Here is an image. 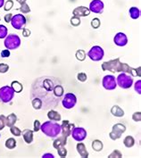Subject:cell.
Masks as SVG:
<instances>
[{"label": "cell", "instance_id": "cell-1", "mask_svg": "<svg viewBox=\"0 0 141 158\" xmlns=\"http://www.w3.org/2000/svg\"><path fill=\"white\" fill-rule=\"evenodd\" d=\"M64 90L61 81L56 77L43 76L34 81L31 89V98H38L42 101V108L57 106L64 97Z\"/></svg>", "mask_w": 141, "mask_h": 158}, {"label": "cell", "instance_id": "cell-2", "mask_svg": "<svg viewBox=\"0 0 141 158\" xmlns=\"http://www.w3.org/2000/svg\"><path fill=\"white\" fill-rule=\"evenodd\" d=\"M102 70L112 72V73H129L131 76H138V77H140L141 75L140 67H139L138 69H134L132 67L129 66L127 64L122 63L119 57L103 63Z\"/></svg>", "mask_w": 141, "mask_h": 158}, {"label": "cell", "instance_id": "cell-3", "mask_svg": "<svg viewBox=\"0 0 141 158\" xmlns=\"http://www.w3.org/2000/svg\"><path fill=\"white\" fill-rule=\"evenodd\" d=\"M40 131L46 136L55 139L61 134V125L58 124V123L49 120L48 122H45L43 124H41Z\"/></svg>", "mask_w": 141, "mask_h": 158}, {"label": "cell", "instance_id": "cell-4", "mask_svg": "<svg viewBox=\"0 0 141 158\" xmlns=\"http://www.w3.org/2000/svg\"><path fill=\"white\" fill-rule=\"evenodd\" d=\"M4 43L6 49H17L21 46V39L17 34L11 33L6 37Z\"/></svg>", "mask_w": 141, "mask_h": 158}, {"label": "cell", "instance_id": "cell-5", "mask_svg": "<svg viewBox=\"0 0 141 158\" xmlns=\"http://www.w3.org/2000/svg\"><path fill=\"white\" fill-rule=\"evenodd\" d=\"M116 83L122 89H130L133 84L132 76L125 73H122L116 78Z\"/></svg>", "mask_w": 141, "mask_h": 158}, {"label": "cell", "instance_id": "cell-6", "mask_svg": "<svg viewBox=\"0 0 141 158\" xmlns=\"http://www.w3.org/2000/svg\"><path fill=\"white\" fill-rule=\"evenodd\" d=\"M66 142L67 139L64 138L63 136H61L57 139H56L54 143H53V147L57 150L60 157H66L67 150L65 148Z\"/></svg>", "mask_w": 141, "mask_h": 158}, {"label": "cell", "instance_id": "cell-7", "mask_svg": "<svg viewBox=\"0 0 141 158\" xmlns=\"http://www.w3.org/2000/svg\"><path fill=\"white\" fill-rule=\"evenodd\" d=\"M14 89L10 86H4L0 89V101L2 103H10L15 97Z\"/></svg>", "mask_w": 141, "mask_h": 158}, {"label": "cell", "instance_id": "cell-8", "mask_svg": "<svg viewBox=\"0 0 141 158\" xmlns=\"http://www.w3.org/2000/svg\"><path fill=\"white\" fill-rule=\"evenodd\" d=\"M105 56V51L99 46H94L88 52V56L94 62H98L102 60Z\"/></svg>", "mask_w": 141, "mask_h": 158}, {"label": "cell", "instance_id": "cell-9", "mask_svg": "<svg viewBox=\"0 0 141 158\" xmlns=\"http://www.w3.org/2000/svg\"><path fill=\"white\" fill-rule=\"evenodd\" d=\"M61 102L65 109H72L77 104V98L73 93H66L65 95H64Z\"/></svg>", "mask_w": 141, "mask_h": 158}, {"label": "cell", "instance_id": "cell-10", "mask_svg": "<svg viewBox=\"0 0 141 158\" xmlns=\"http://www.w3.org/2000/svg\"><path fill=\"white\" fill-rule=\"evenodd\" d=\"M126 131V126L122 123H116L113 126L112 131L109 134V137L112 140H117L121 139L122 135Z\"/></svg>", "mask_w": 141, "mask_h": 158}, {"label": "cell", "instance_id": "cell-11", "mask_svg": "<svg viewBox=\"0 0 141 158\" xmlns=\"http://www.w3.org/2000/svg\"><path fill=\"white\" fill-rule=\"evenodd\" d=\"M11 24L16 30H22L26 25V18L22 14L13 15V18L11 20Z\"/></svg>", "mask_w": 141, "mask_h": 158}, {"label": "cell", "instance_id": "cell-12", "mask_svg": "<svg viewBox=\"0 0 141 158\" xmlns=\"http://www.w3.org/2000/svg\"><path fill=\"white\" fill-rule=\"evenodd\" d=\"M103 87L107 90H114L117 87L116 79L114 75H106L102 81Z\"/></svg>", "mask_w": 141, "mask_h": 158}, {"label": "cell", "instance_id": "cell-13", "mask_svg": "<svg viewBox=\"0 0 141 158\" xmlns=\"http://www.w3.org/2000/svg\"><path fill=\"white\" fill-rule=\"evenodd\" d=\"M71 136L73 137V139L74 140H76V141L81 142L87 138L88 133H87V131L84 128H81V127H74V129L72 131Z\"/></svg>", "mask_w": 141, "mask_h": 158}, {"label": "cell", "instance_id": "cell-14", "mask_svg": "<svg viewBox=\"0 0 141 158\" xmlns=\"http://www.w3.org/2000/svg\"><path fill=\"white\" fill-rule=\"evenodd\" d=\"M74 124L71 123L68 120H64L63 121L62 125H61V134L64 138L67 139L68 137L71 136L73 130L74 129Z\"/></svg>", "mask_w": 141, "mask_h": 158}, {"label": "cell", "instance_id": "cell-15", "mask_svg": "<svg viewBox=\"0 0 141 158\" xmlns=\"http://www.w3.org/2000/svg\"><path fill=\"white\" fill-rule=\"evenodd\" d=\"M104 8H105V5L103 1L101 0H92L89 7L90 12H93L95 14H99V15L103 14Z\"/></svg>", "mask_w": 141, "mask_h": 158}, {"label": "cell", "instance_id": "cell-16", "mask_svg": "<svg viewBox=\"0 0 141 158\" xmlns=\"http://www.w3.org/2000/svg\"><path fill=\"white\" fill-rule=\"evenodd\" d=\"M114 42L118 47H124L128 43V38L126 34L122 32H118L114 38Z\"/></svg>", "mask_w": 141, "mask_h": 158}, {"label": "cell", "instance_id": "cell-17", "mask_svg": "<svg viewBox=\"0 0 141 158\" xmlns=\"http://www.w3.org/2000/svg\"><path fill=\"white\" fill-rule=\"evenodd\" d=\"M73 16L80 17V18L86 17L90 15V11L86 6H78L73 11Z\"/></svg>", "mask_w": 141, "mask_h": 158}, {"label": "cell", "instance_id": "cell-18", "mask_svg": "<svg viewBox=\"0 0 141 158\" xmlns=\"http://www.w3.org/2000/svg\"><path fill=\"white\" fill-rule=\"evenodd\" d=\"M22 134H23V138L24 141L27 144H31L32 143V141H33V131L26 129L22 132Z\"/></svg>", "mask_w": 141, "mask_h": 158}, {"label": "cell", "instance_id": "cell-19", "mask_svg": "<svg viewBox=\"0 0 141 158\" xmlns=\"http://www.w3.org/2000/svg\"><path fill=\"white\" fill-rule=\"evenodd\" d=\"M76 149L77 152L79 153V155L81 156V157H89V152L87 151V148L85 147V145L83 143H78L77 146H76Z\"/></svg>", "mask_w": 141, "mask_h": 158}, {"label": "cell", "instance_id": "cell-20", "mask_svg": "<svg viewBox=\"0 0 141 158\" xmlns=\"http://www.w3.org/2000/svg\"><path fill=\"white\" fill-rule=\"evenodd\" d=\"M48 117L50 121H53V122H60L62 117L61 114H59L58 112L55 111V110H50L49 112L48 113Z\"/></svg>", "mask_w": 141, "mask_h": 158}, {"label": "cell", "instance_id": "cell-21", "mask_svg": "<svg viewBox=\"0 0 141 158\" xmlns=\"http://www.w3.org/2000/svg\"><path fill=\"white\" fill-rule=\"evenodd\" d=\"M17 122V116L15 114L12 113L11 114H9L8 116L6 117V126H7L9 128H11L12 126L15 124Z\"/></svg>", "mask_w": 141, "mask_h": 158}, {"label": "cell", "instance_id": "cell-22", "mask_svg": "<svg viewBox=\"0 0 141 158\" xmlns=\"http://www.w3.org/2000/svg\"><path fill=\"white\" fill-rule=\"evenodd\" d=\"M111 113L114 116L116 117H122L124 115V111L119 106H114L111 109Z\"/></svg>", "mask_w": 141, "mask_h": 158}, {"label": "cell", "instance_id": "cell-23", "mask_svg": "<svg viewBox=\"0 0 141 158\" xmlns=\"http://www.w3.org/2000/svg\"><path fill=\"white\" fill-rule=\"evenodd\" d=\"M129 13H130V16L131 17L132 19H134V20L139 19V16H140V11H139V9L138 8V7H136V6L131 7Z\"/></svg>", "mask_w": 141, "mask_h": 158}, {"label": "cell", "instance_id": "cell-24", "mask_svg": "<svg viewBox=\"0 0 141 158\" xmlns=\"http://www.w3.org/2000/svg\"><path fill=\"white\" fill-rule=\"evenodd\" d=\"M123 144L126 148H132L133 146L135 145V139L132 136H127L123 140Z\"/></svg>", "mask_w": 141, "mask_h": 158}, {"label": "cell", "instance_id": "cell-25", "mask_svg": "<svg viewBox=\"0 0 141 158\" xmlns=\"http://www.w3.org/2000/svg\"><path fill=\"white\" fill-rule=\"evenodd\" d=\"M11 88L14 89V91L15 93H20V92L23 91V84L20 83L19 81H13L12 84H11Z\"/></svg>", "mask_w": 141, "mask_h": 158}, {"label": "cell", "instance_id": "cell-26", "mask_svg": "<svg viewBox=\"0 0 141 158\" xmlns=\"http://www.w3.org/2000/svg\"><path fill=\"white\" fill-rule=\"evenodd\" d=\"M16 143L17 142L15 141V139L14 138H10L8 139H6L5 146H6V148H8V149H14V148H16Z\"/></svg>", "mask_w": 141, "mask_h": 158}, {"label": "cell", "instance_id": "cell-27", "mask_svg": "<svg viewBox=\"0 0 141 158\" xmlns=\"http://www.w3.org/2000/svg\"><path fill=\"white\" fill-rule=\"evenodd\" d=\"M31 104H32V106H33L34 109H36V110H40V109H42L43 104H42V101L39 98H32L31 99Z\"/></svg>", "mask_w": 141, "mask_h": 158}, {"label": "cell", "instance_id": "cell-28", "mask_svg": "<svg viewBox=\"0 0 141 158\" xmlns=\"http://www.w3.org/2000/svg\"><path fill=\"white\" fill-rule=\"evenodd\" d=\"M103 143L101 140H98V139H96L94 141L92 142V148L97 151V152H99L101 150L103 149Z\"/></svg>", "mask_w": 141, "mask_h": 158}, {"label": "cell", "instance_id": "cell-29", "mask_svg": "<svg viewBox=\"0 0 141 158\" xmlns=\"http://www.w3.org/2000/svg\"><path fill=\"white\" fill-rule=\"evenodd\" d=\"M76 58L79 61H84L86 58V52L83 49H79L76 52Z\"/></svg>", "mask_w": 141, "mask_h": 158}, {"label": "cell", "instance_id": "cell-30", "mask_svg": "<svg viewBox=\"0 0 141 158\" xmlns=\"http://www.w3.org/2000/svg\"><path fill=\"white\" fill-rule=\"evenodd\" d=\"M7 28L3 24H0V39H6L7 36Z\"/></svg>", "mask_w": 141, "mask_h": 158}, {"label": "cell", "instance_id": "cell-31", "mask_svg": "<svg viewBox=\"0 0 141 158\" xmlns=\"http://www.w3.org/2000/svg\"><path fill=\"white\" fill-rule=\"evenodd\" d=\"M10 131H11V133L13 134L14 136H15V137H20L22 135V131L18 127H15V125L10 128Z\"/></svg>", "mask_w": 141, "mask_h": 158}, {"label": "cell", "instance_id": "cell-32", "mask_svg": "<svg viewBox=\"0 0 141 158\" xmlns=\"http://www.w3.org/2000/svg\"><path fill=\"white\" fill-rule=\"evenodd\" d=\"M19 10L23 13V14H28L31 12V8L29 6V5L27 3H24L23 5H21V7L19 8Z\"/></svg>", "mask_w": 141, "mask_h": 158}, {"label": "cell", "instance_id": "cell-33", "mask_svg": "<svg viewBox=\"0 0 141 158\" xmlns=\"http://www.w3.org/2000/svg\"><path fill=\"white\" fill-rule=\"evenodd\" d=\"M71 24L73 26H75V27L79 26L81 24V18L77 16H73L71 19Z\"/></svg>", "mask_w": 141, "mask_h": 158}, {"label": "cell", "instance_id": "cell-34", "mask_svg": "<svg viewBox=\"0 0 141 158\" xmlns=\"http://www.w3.org/2000/svg\"><path fill=\"white\" fill-rule=\"evenodd\" d=\"M100 24H101V22L98 18H94L91 21V26L94 29H98L100 27Z\"/></svg>", "mask_w": 141, "mask_h": 158}, {"label": "cell", "instance_id": "cell-35", "mask_svg": "<svg viewBox=\"0 0 141 158\" xmlns=\"http://www.w3.org/2000/svg\"><path fill=\"white\" fill-rule=\"evenodd\" d=\"M9 70V65L6 64H0V73H7Z\"/></svg>", "mask_w": 141, "mask_h": 158}, {"label": "cell", "instance_id": "cell-36", "mask_svg": "<svg viewBox=\"0 0 141 158\" xmlns=\"http://www.w3.org/2000/svg\"><path fill=\"white\" fill-rule=\"evenodd\" d=\"M77 79H78V81H81V82H84V81H87L88 76H87L86 73H80L79 74L77 75Z\"/></svg>", "mask_w": 141, "mask_h": 158}, {"label": "cell", "instance_id": "cell-37", "mask_svg": "<svg viewBox=\"0 0 141 158\" xmlns=\"http://www.w3.org/2000/svg\"><path fill=\"white\" fill-rule=\"evenodd\" d=\"M4 6H5V11H9L14 6V1L13 0H8L6 3H5Z\"/></svg>", "mask_w": 141, "mask_h": 158}, {"label": "cell", "instance_id": "cell-38", "mask_svg": "<svg viewBox=\"0 0 141 158\" xmlns=\"http://www.w3.org/2000/svg\"><path fill=\"white\" fill-rule=\"evenodd\" d=\"M6 127V116L1 114L0 115V131H2Z\"/></svg>", "mask_w": 141, "mask_h": 158}, {"label": "cell", "instance_id": "cell-39", "mask_svg": "<svg viewBox=\"0 0 141 158\" xmlns=\"http://www.w3.org/2000/svg\"><path fill=\"white\" fill-rule=\"evenodd\" d=\"M135 90L137 91L138 94H141V81L139 80L136 83H135Z\"/></svg>", "mask_w": 141, "mask_h": 158}, {"label": "cell", "instance_id": "cell-40", "mask_svg": "<svg viewBox=\"0 0 141 158\" xmlns=\"http://www.w3.org/2000/svg\"><path fill=\"white\" fill-rule=\"evenodd\" d=\"M34 131H39V130H40V122L39 121V120H35L34 121Z\"/></svg>", "mask_w": 141, "mask_h": 158}, {"label": "cell", "instance_id": "cell-41", "mask_svg": "<svg viewBox=\"0 0 141 158\" xmlns=\"http://www.w3.org/2000/svg\"><path fill=\"white\" fill-rule=\"evenodd\" d=\"M109 157H122V153L119 150H114V152L109 156Z\"/></svg>", "mask_w": 141, "mask_h": 158}, {"label": "cell", "instance_id": "cell-42", "mask_svg": "<svg viewBox=\"0 0 141 158\" xmlns=\"http://www.w3.org/2000/svg\"><path fill=\"white\" fill-rule=\"evenodd\" d=\"M10 55H11V53H10V50L9 49H5L1 51V56H2L3 58L9 57V56H10Z\"/></svg>", "mask_w": 141, "mask_h": 158}, {"label": "cell", "instance_id": "cell-43", "mask_svg": "<svg viewBox=\"0 0 141 158\" xmlns=\"http://www.w3.org/2000/svg\"><path fill=\"white\" fill-rule=\"evenodd\" d=\"M132 119L135 122H140L141 120V114L140 112L138 113H134V114L132 115Z\"/></svg>", "mask_w": 141, "mask_h": 158}, {"label": "cell", "instance_id": "cell-44", "mask_svg": "<svg viewBox=\"0 0 141 158\" xmlns=\"http://www.w3.org/2000/svg\"><path fill=\"white\" fill-rule=\"evenodd\" d=\"M12 18H13V15L12 14H7V15H6L5 17H4V19H5V22L6 23H11V20H12Z\"/></svg>", "mask_w": 141, "mask_h": 158}, {"label": "cell", "instance_id": "cell-45", "mask_svg": "<svg viewBox=\"0 0 141 158\" xmlns=\"http://www.w3.org/2000/svg\"><path fill=\"white\" fill-rule=\"evenodd\" d=\"M31 31H30L29 29H24V28H23V37L28 38V37L31 36Z\"/></svg>", "mask_w": 141, "mask_h": 158}, {"label": "cell", "instance_id": "cell-46", "mask_svg": "<svg viewBox=\"0 0 141 158\" xmlns=\"http://www.w3.org/2000/svg\"><path fill=\"white\" fill-rule=\"evenodd\" d=\"M42 157L43 158H54V155H52V154H44L43 156H42Z\"/></svg>", "mask_w": 141, "mask_h": 158}, {"label": "cell", "instance_id": "cell-47", "mask_svg": "<svg viewBox=\"0 0 141 158\" xmlns=\"http://www.w3.org/2000/svg\"><path fill=\"white\" fill-rule=\"evenodd\" d=\"M17 2L20 4V5H23V4H24V3H26V1L27 0H16Z\"/></svg>", "mask_w": 141, "mask_h": 158}, {"label": "cell", "instance_id": "cell-48", "mask_svg": "<svg viewBox=\"0 0 141 158\" xmlns=\"http://www.w3.org/2000/svg\"><path fill=\"white\" fill-rule=\"evenodd\" d=\"M4 5H5V0H0V8L3 7Z\"/></svg>", "mask_w": 141, "mask_h": 158}, {"label": "cell", "instance_id": "cell-49", "mask_svg": "<svg viewBox=\"0 0 141 158\" xmlns=\"http://www.w3.org/2000/svg\"><path fill=\"white\" fill-rule=\"evenodd\" d=\"M0 137H1V135H0Z\"/></svg>", "mask_w": 141, "mask_h": 158}, {"label": "cell", "instance_id": "cell-50", "mask_svg": "<svg viewBox=\"0 0 141 158\" xmlns=\"http://www.w3.org/2000/svg\"><path fill=\"white\" fill-rule=\"evenodd\" d=\"M0 20H1V18H0Z\"/></svg>", "mask_w": 141, "mask_h": 158}]
</instances>
